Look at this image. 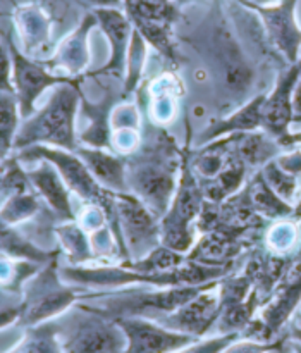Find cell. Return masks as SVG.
<instances>
[{"label": "cell", "instance_id": "ac0fdd59", "mask_svg": "<svg viewBox=\"0 0 301 353\" xmlns=\"http://www.w3.org/2000/svg\"><path fill=\"white\" fill-rule=\"evenodd\" d=\"M291 257L293 252L286 255L274 254L264 243H262V247L253 248L250 252L243 274L250 279L253 292L257 293L258 300H260V307L271 299L276 286L279 285V281L284 276L286 269L291 262Z\"/></svg>", "mask_w": 301, "mask_h": 353}, {"label": "cell", "instance_id": "484cf974", "mask_svg": "<svg viewBox=\"0 0 301 353\" xmlns=\"http://www.w3.org/2000/svg\"><path fill=\"white\" fill-rule=\"evenodd\" d=\"M21 126V112L14 92L0 93V161L12 155L14 140Z\"/></svg>", "mask_w": 301, "mask_h": 353}, {"label": "cell", "instance_id": "74e56055", "mask_svg": "<svg viewBox=\"0 0 301 353\" xmlns=\"http://www.w3.org/2000/svg\"><path fill=\"white\" fill-rule=\"evenodd\" d=\"M21 319V302L16 305H6L0 309V330L10 326L14 323H19Z\"/></svg>", "mask_w": 301, "mask_h": 353}, {"label": "cell", "instance_id": "ffe728a7", "mask_svg": "<svg viewBox=\"0 0 301 353\" xmlns=\"http://www.w3.org/2000/svg\"><path fill=\"white\" fill-rule=\"evenodd\" d=\"M265 97L267 93H257L240 109L233 110L220 119L212 121L210 126L203 130L200 143L207 145L210 141L231 137V134L262 130V105H264Z\"/></svg>", "mask_w": 301, "mask_h": 353}, {"label": "cell", "instance_id": "b9f144b4", "mask_svg": "<svg viewBox=\"0 0 301 353\" xmlns=\"http://www.w3.org/2000/svg\"><path fill=\"white\" fill-rule=\"evenodd\" d=\"M243 6H257V7H265V6H272V3L279 2V0H238Z\"/></svg>", "mask_w": 301, "mask_h": 353}, {"label": "cell", "instance_id": "4fadbf2b", "mask_svg": "<svg viewBox=\"0 0 301 353\" xmlns=\"http://www.w3.org/2000/svg\"><path fill=\"white\" fill-rule=\"evenodd\" d=\"M220 316L219 300V281L214 283L210 288L200 292L195 299L189 300L174 312L155 319L172 331L189 334L195 338H203L214 326Z\"/></svg>", "mask_w": 301, "mask_h": 353}, {"label": "cell", "instance_id": "ee69618b", "mask_svg": "<svg viewBox=\"0 0 301 353\" xmlns=\"http://www.w3.org/2000/svg\"><path fill=\"white\" fill-rule=\"evenodd\" d=\"M7 199V193H6V190H3V186H2V179H0V205H2L3 203V200Z\"/></svg>", "mask_w": 301, "mask_h": 353}, {"label": "cell", "instance_id": "4316f807", "mask_svg": "<svg viewBox=\"0 0 301 353\" xmlns=\"http://www.w3.org/2000/svg\"><path fill=\"white\" fill-rule=\"evenodd\" d=\"M38 205H40L38 196L31 188L10 193L0 207V221L14 228L16 224L31 219L37 214Z\"/></svg>", "mask_w": 301, "mask_h": 353}, {"label": "cell", "instance_id": "83f0119b", "mask_svg": "<svg viewBox=\"0 0 301 353\" xmlns=\"http://www.w3.org/2000/svg\"><path fill=\"white\" fill-rule=\"evenodd\" d=\"M9 353H62L54 323L28 327V333Z\"/></svg>", "mask_w": 301, "mask_h": 353}, {"label": "cell", "instance_id": "8fae6325", "mask_svg": "<svg viewBox=\"0 0 301 353\" xmlns=\"http://www.w3.org/2000/svg\"><path fill=\"white\" fill-rule=\"evenodd\" d=\"M6 41L10 52V59H12V86L17 97V103H19L21 119H26L34 112L38 97L47 92L48 88H54L61 83L79 81V79L55 74L54 71H50V68H45L38 61L24 55L14 45L10 34H6Z\"/></svg>", "mask_w": 301, "mask_h": 353}, {"label": "cell", "instance_id": "8992f818", "mask_svg": "<svg viewBox=\"0 0 301 353\" xmlns=\"http://www.w3.org/2000/svg\"><path fill=\"white\" fill-rule=\"evenodd\" d=\"M117 247L123 262L140 261L160 247V219L131 193H114Z\"/></svg>", "mask_w": 301, "mask_h": 353}, {"label": "cell", "instance_id": "f1b7e54d", "mask_svg": "<svg viewBox=\"0 0 301 353\" xmlns=\"http://www.w3.org/2000/svg\"><path fill=\"white\" fill-rule=\"evenodd\" d=\"M150 117L154 126H164L171 123L176 116V93L172 88V81L169 78H162L155 81L154 92L150 93Z\"/></svg>", "mask_w": 301, "mask_h": 353}, {"label": "cell", "instance_id": "2e32d148", "mask_svg": "<svg viewBox=\"0 0 301 353\" xmlns=\"http://www.w3.org/2000/svg\"><path fill=\"white\" fill-rule=\"evenodd\" d=\"M30 164H33V168L26 169V178L38 199L43 200L45 205L61 221H76L71 190L62 181L57 169L47 161H34Z\"/></svg>", "mask_w": 301, "mask_h": 353}, {"label": "cell", "instance_id": "7dc6e473", "mask_svg": "<svg viewBox=\"0 0 301 353\" xmlns=\"http://www.w3.org/2000/svg\"><path fill=\"white\" fill-rule=\"evenodd\" d=\"M296 68H298V71H300V76H301V57H300L298 64H296Z\"/></svg>", "mask_w": 301, "mask_h": 353}, {"label": "cell", "instance_id": "ab89813d", "mask_svg": "<svg viewBox=\"0 0 301 353\" xmlns=\"http://www.w3.org/2000/svg\"><path fill=\"white\" fill-rule=\"evenodd\" d=\"M293 121H301V76L293 90Z\"/></svg>", "mask_w": 301, "mask_h": 353}, {"label": "cell", "instance_id": "ba28073f", "mask_svg": "<svg viewBox=\"0 0 301 353\" xmlns=\"http://www.w3.org/2000/svg\"><path fill=\"white\" fill-rule=\"evenodd\" d=\"M301 303V248L293 252L291 262L284 276L276 286L271 299L260 307L258 316L247 327V336L257 341H272V338L289 323Z\"/></svg>", "mask_w": 301, "mask_h": 353}, {"label": "cell", "instance_id": "e0dca14e", "mask_svg": "<svg viewBox=\"0 0 301 353\" xmlns=\"http://www.w3.org/2000/svg\"><path fill=\"white\" fill-rule=\"evenodd\" d=\"M93 26H98L95 14H86L85 19L57 43L52 59L48 61L50 68L64 71L65 78L79 79L78 76L86 71L90 62V48H88V34Z\"/></svg>", "mask_w": 301, "mask_h": 353}, {"label": "cell", "instance_id": "c3c4849f", "mask_svg": "<svg viewBox=\"0 0 301 353\" xmlns=\"http://www.w3.org/2000/svg\"><path fill=\"white\" fill-rule=\"evenodd\" d=\"M0 176H2V161H0Z\"/></svg>", "mask_w": 301, "mask_h": 353}, {"label": "cell", "instance_id": "d6a6232c", "mask_svg": "<svg viewBox=\"0 0 301 353\" xmlns=\"http://www.w3.org/2000/svg\"><path fill=\"white\" fill-rule=\"evenodd\" d=\"M296 236H298V231H296L295 223L281 219L272 224V228L265 233V238L262 241L274 254L286 255L293 252V247L296 245Z\"/></svg>", "mask_w": 301, "mask_h": 353}, {"label": "cell", "instance_id": "d590c367", "mask_svg": "<svg viewBox=\"0 0 301 353\" xmlns=\"http://www.w3.org/2000/svg\"><path fill=\"white\" fill-rule=\"evenodd\" d=\"M282 341H257V340H247V341H233L229 347L220 353H272L282 347Z\"/></svg>", "mask_w": 301, "mask_h": 353}, {"label": "cell", "instance_id": "f546056e", "mask_svg": "<svg viewBox=\"0 0 301 353\" xmlns=\"http://www.w3.org/2000/svg\"><path fill=\"white\" fill-rule=\"evenodd\" d=\"M260 172L262 176H264L265 183L271 186V190L279 196V199L284 200V202L289 203V205L295 203V196L298 195V188H300L298 176L284 171V169L276 162V159L274 161L267 162V164L260 169Z\"/></svg>", "mask_w": 301, "mask_h": 353}, {"label": "cell", "instance_id": "5b68a950", "mask_svg": "<svg viewBox=\"0 0 301 353\" xmlns=\"http://www.w3.org/2000/svg\"><path fill=\"white\" fill-rule=\"evenodd\" d=\"M205 195L198 178L188 161V152H183L181 172L178 188L167 212L160 217V243L171 250L186 255L195 245L196 221H198Z\"/></svg>", "mask_w": 301, "mask_h": 353}, {"label": "cell", "instance_id": "60d3db41", "mask_svg": "<svg viewBox=\"0 0 301 353\" xmlns=\"http://www.w3.org/2000/svg\"><path fill=\"white\" fill-rule=\"evenodd\" d=\"M289 338H291L293 341H298V343H301V314H300L298 319L291 324V330H289Z\"/></svg>", "mask_w": 301, "mask_h": 353}, {"label": "cell", "instance_id": "9c48e42d", "mask_svg": "<svg viewBox=\"0 0 301 353\" xmlns=\"http://www.w3.org/2000/svg\"><path fill=\"white\" fill-rule=\"evenodd\" d=\"M124 12L147 43L169 61H176L172 26L179 17V7L174 0H124Z\"/></svg>", "mask_w": 301, "mask_h": 353}, {"label": "cell", "instance_id": "8d00e7d4", "mask_svg": "<svg viewBox=\"0 0 301 353\" xmlns=\"http://www.w3.org/2000/svg\"><path fill=\"white\" fill-rule=\"evenodd\" d=\"M2 92H14L12 59L6 40H0V93Z\"/></svg>", "mask_w": 301, "mask_h": 353}, {"label": "cell", "instance_id": "5bb4252c", "mask_svg": "<svg viewBox=\"0 0 301 353\" xmlns=\"http://www.w3.org/2000/svg\"><path fill=\"white\" fill-rule=\"evenodd\" d=\"M300 79L296 65L282 69L278 76L274 90L267 93L262 105V130L279 141L282 147L289 137V126L293 123V90Z\"/></svg>", "mask_w": 301, "mask_h": 353}, {"label": "cell", "instance_id": "44dd1931", "mask_svg": "<svg viewBox=\"0 0 301 353\" xmlns=\"http://www.w3.org/2000/svg\"><path fill=\"white\" fill-rule=\"evenodd\" d=\"M76 154L81 157L88 171L102 188L114 193H126V162L121 155L112 154L105 148H90L78 145Z\"/></svg>", "mask_w": 301, "mask_h": 353}, {"label": "cell", "instance_id": "7c38bea8", "mask_svg": "<svg viewBox=\"0 0 301 353\" xmlns=\"http://www.w3.org/2000/svg\"><path fill=\"white\" fill-rule=\"evenodd\" d=\"M126 338L124 353H174L200 338L172 331L147 317L116 319Z\"/></svg>", "mask_w": 301, "mask_h": 353}, {"label": "cell", "instance_id": "277c9868", "mask_svg": "<svg viewBox=\"0 0 301 353\" xmlns=\"http://www.w3.org/2000/svg\"><path fill=\"white\" fill-rule=\"evenodd\" d=\"M14 157L21 162V164H30L34 161H47L57 169L59 176L62 181L68 185L71 193L78 195L79 199L85 200L86 203L100 207L105 214L107 224L116 238L117 228H116V209H114V192L102 188L85 162L81 161L76 152L65 150V148L57 147H47V145H33V147H26L23 150L14 152Z\"/></svg>", "mask_w": 301, "mask_h": 353}, {"label": "cell", "instance_id": "603a6c76", "mask_svg": "<svg viewBox=\"0 0 301 353\" xmlns=\"http://www.w3.org/2000/svg\"><path fill=\"white\" fill-rule=\"evenodd\" d=\"M227 138H229L233 152L243 161L248 169L260 171L267 162L274 161L282 150L279 141L265 131L257 130L248 131V133H236Z\"/></svg>", "mask_w": 301, "mask_h": 353}, {"label": "cell", "instance_id": "30bf717a", "mask_svg": "<svg viewBox=\"0 0 301 353\" xmlns=\"http://www.w3.org/2000/svg\"><path fill=\"white\" fill-rule=\"evenodd\" d=\"M300 0H279L272 6H245L260 19L269 45L286 65H296L301 57V26L296 21Z\"/></svg>", "mask_w": 301, "mask_h": 353}, {"label": "cell", "instance_id": "d6986e66", "mask_svg": "<svg viewBox=\"0 0 301 353\" xmlns=\"http://www.w3.org/2000/svg\"><path fill=\"white\" fill-rule=\"evenodd\" d=\"M14 28L24 47V55L38 59L47 52L52 37V21L38 3H21L12 14Z\"/></svg>", "mask_w": 301, "mask_h": 353}, {"label": "cell", "instance_id": "52a82bcc", "mask_svg": "<svg viewBox=\"0 0 301 353\" xmlns=\"http://www.w3.org/2000/svg\"><path fill=\"white\" fill-rule=\"evenodd\" d=\"M83 290L65 285L59 276L54 261L34 276L26 288V296L21 302L19 323L26 327L40 326L54 317L68 312L79 300Z\"/></svg>", "mask_w": 301, "mask_h": 353}, {"label": "cell", "instance_id": "9a60e30c", "mask_svg": "<svg viewBox=\"0 0 301 353\" xmlns=\"http://www.w3.org/2000/svg\"><path fill=\"white\" fill-rule=\"evenodd\" d=\"M93 14L112 48L109 61L93 74L126 76L127 52L134 31L133 23L124 9H93Z\"/></svg>", "mask_w": 301, "mask_h": 353}, {"label": "cell", "instance_id": "7a4b0ae2", "mask_svg": "<svg viewBox=\"0 0 301 353\" xmlns=\"http://www.w3.org/2000/svg\"><path fill=\"white\" fill-rule=\"evenodd\" d=\"M79 81L61 83L54 86L47 102L34 109L30 117L23 119L14 140L12 154L33 145L76 150L78 133H76V116L81 105Z\"/></svg>", "mask_w": 301, "mask_h": 353}, {"label": "cell", "instance_id": "cb8c5ba5", "mask_svg": "<svg viewBox=\"0 0 301 353\" xmlns=\"http://www.w3.org/2000/svg\"><path fill=\"white\" fill-rule=\"evenodd\" d=\"M245 195L250 202L251 209L269 223V221H281L288 219L289 216L295 214V207L286 203L284 200L279 199L271 186L265 183L264 176L260 171L255 172L251 179H248L243 186Z\"/></svg>", "mask_w": 301, "mask_h": 353}, {"label": "cell", "instance_id": "f6af8a7d", "mask_svg": "<svg viewBox=\"0 0 301 353\" xmlns=\"http://www.w3.org/2000/svg\"><path fill=\"white\" fill-rule=\"evenodd\" d=\"M191 2L193 0H174V3L179 7V9H181L183 6H188V3H191Z\"/></svg>", "mask_w": 301, "mask_h": 353}, {"label": "cell", "instance_id": "e575fe53", "mask_svg": "<svg viewBox=\"0 0 301 353\" xmlns=\"http://www.w3.org/2000/svg\"><path fill=\"white\" fill-rule=\"evenodd\" d=\"M140 126V112L134 105L116 107L110 112V128L117 130H138Z\"/></svg>", "mask_w": 301, "mask_h": 353}, {"label": "cell", "instance_id": "6da1fadb", "mask_svg": "<svg viewBox=\"0 0 301 353\" xmlns=\"http://www.w3.org/2000/svg\"><path fill=\"white\" fill-rule=\"evenodd\" d=\"M155 134L133 154L126 155L127 193L136 196L148 210L160 219L167 212L178 188L183 164V150L162 128L154 126Z\"/></svg>", "mask_w": 301, "mask_h": 353}, {"label": "cell", "instance_id": "d4e9b609", "mask_svg": "<svg viewBox=\"0 0 301 353\" xmlns=\"http://www.w3.org/2000/svg\"><path fill=\"white\" fill-rule=\"evenodd\" d=\"M55 233H57L62 250L65 252V257L71 262L69 265H85L86 262L96 259L90 234L76 221H64L59 224Z\"/></svg>", "mask_w": 301, "mask_h": 353}, {"label": "cell", "instance_id": "836d02e7", "mask_svg": "<svg viewBox=\"0 0 301 353\" xmlns=\"http://www.w3.org/2000/svg\"><path fill=\"white\" fill-rule=\"evenodd\" d=\"M240 338V334H219V336L209 338V340H196L195 343L188 345V347L181 348V350L174 353H220L226 350L233 341H236Z\"/></svg>", "mask_w": 301, "mask_h": 353}, {"label": "cell", "instance_id": "3957f363", "mask_svg": "<svg viewBox=\"0 0 301 353\" xmlns=\"http://www.w3.org/2000/svg\"><path fill=\"white\" fill-rule=\"evenodd\" d=\"M62 353H124L126 338L110 317L76 302L54 321Z\"/></svg>", "mask_w": 301, "mask_h": 353}, {"label": "cell", "instance_id": "bcb514c9", "mask_svg": "<svg viewBox=\"0 0 301 353\" xmlns=\"http://www.w3.org/2000/svg\"><path fill=\"white\" fill-rule=\"evenodd\" d=\"M291 353H301V343H298V341H295L291 347Z\"/></svg>", "mask_w": 301, "mask_h": 353}, {"label": "cell", "instance_id": "1f68e13d", "mask_svg": "<svg viewBox=\"0 0 301 353\" xmlns=\"http://www.w3.org/2000/svg\"><path fill=\"white\" fill-rule=\"evenodd\" d=\"M40 264L30 261H21V259L9 257V255L0 254V290L9 292L17 288L21 283L28 281L31 278V272H37Z\"/></svg>", "mask_w": 301, "mask_h": 353}, {"label": "cell", "instance_id": "f35d334b", "mask_svg": "<svg viewBox=\"0 0 301 353\" xmlns=\"http://www.w3.org/2000/svg\"><path fill=\"white\" fill-rule=\"evenodd\" d=\"M93 9H124V0H83Z\"/></svg>", "mask_w": 301, "mask_h": 353}, {"label": "cell", "instance_id": "7bdbcfd3", "mask_svg": "<svg viewBox=\"0 0 301 353\" xmlns=\"http://www.w3.org/2000/svg\"><path fill=\"white\" fill-rule=\"evenodd\" d=\"M293 216H295V221H301V200L298 205L295 207V214H293Z\"/></svg>", "mask_w": 301, "mask_h": 353}, {"label": "cell", "instance_id": "4dcf8cb0", "mask_svg": "<svg viewBox=\"0 0 301 353\" xmlns=\"http://www.w3.org/2000/svg\"><path fill=\"white\" fill-rule=\"evenodd\" d=\"M145 62H147V41L143 40V37H141L136 30H134L133 38H131L129 52H127L126 85H124L123 99H127V97L138 88V83H140Z\"/></svg>", "mask_w": 301, "mask_h": 353}, {"label": "cell", "instance_id": "7402d4cb", "mask_svg": "<svg viewBox=\"0 0 301 353\" xmlns=\"http://www.w3.org/2000/svg\"><path fill=\"white\" fill-rule=\"evenodd\" d=\"M79 110L86 119V126L79 131L78 145L90 148H105L112 150V128H110V112H112V97H107L100 103H90L81 95Z\"/></svg>", "mask_w": 301, "mask_h": 353}]
</instances>
